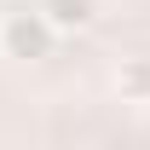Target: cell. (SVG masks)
Returning a JSON list of instances; mask_svg holds the SVG:
<instances>
[{
    "mask_svg": "<svg viewBox=\"0 0 150 150\" xmlns=\"http://www.w3.org/2000/svg\"><path fill=\"white\" fill-rule=\"evenodd\" d=\"M58 46V29L40 12H12V18L0 23V52L18 58V64H40V58H52Z\"/></svg>",
    "mask_w": 150,
    "mask_h": 150,
    "instance_id": "obj_1",
    "label": "cell"
},
{
    "mask_svg": "<svg viewBox=\"0 0 150 150\" xmlns=\"http://www.w3.org/2000/svg\"><path fill=\"white\" fill-rule=\"evenodd\" d=\"M35 12L52 23L58 35H75V29H93V23H98L104 0H35Z\"/></svg>",
    "mask_w": 150,
    "mask_h": 150,
    "instance_id": "obj_2",
    "label": "cell"
},
{
    "mask_svg": "<svg viewBox=\"0 0 150 150\" xmlns=\"http://www.w3.org/2000/svg\"><path fill=\"white\" fill-rule=\"evenodd\" d=\"M115 93H121V104H150V58L144 52L115 64Z\"/></svg>",
    "mask_w": 150,
    "mask_h": 150,
    "instance_id": "obj_3",
    "label": "cell"
}]
</instances>
